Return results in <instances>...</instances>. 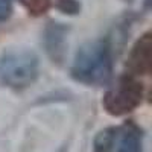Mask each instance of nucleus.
I'll return each instance as SVG.
<instances>
[{
	"mask_svg": "<svg viewBox=\"0 0 152 152\" xmlns=\"http://www.w3.org/2000/svg\"><path fill=\"white\" fill-rule=\"evenodd\" d=\"M72 78L85 85H104L113 76V50L107 40H94L82 44L76 52Z\"/></svg>",
	"mask_w": 152,
	"mask_h": 152,
	"instance_id": "nucleus-1",
	"label": "nucleus"
},
{
	"mask_svg": "<svg viewBox=\"0 0 152 152\" xmlns=\"http://www.w3.org/2000/svg\"><path fill=\"white\" fill-rule=\"evenodd\" d=\"M40 73V59L28 49H8L0 53V87L23 90L32 85Z\"/></svg>",
	"mask_w": 152,
	"mask_h": 152,
	"instance_id": "nucleus-2",
	"label": "nucleus"
},
{
	"mask_svg": "<svg viewBox=\"0 0 152 152\" xmlns=\"http://www.w3.org/2000/svg\"><path fill=\"white\" fill-rule=\"evenodd\" d=\"M143 100V84L132 75H123L122 78L105 93L102 105L105 111L114 117H122L140 107Z\"/></svg>",
	"mask_w": 152,
	"mask_h": 152,
	"instance_id": "nucleus-3",
	"label": "nucleus"
},
{
	"mask_svg": "<svg viewBox=\"0 0 152 152\" xmlns=\"http://www.w3.org/2000/svg\"><path fill=\"white\" fill-rule=\"evenodd\" d=\"M151 32H145L131 49L128 58V70L129 75H149L151 73Z\"/></svg>",
	"mask_w": 152,
	"mask_h": 152,
	"instance_id": "nucleus-4",
	"label": "nucleus"
},
{
	"mask_svg": "<svg viewBox=\"0 0 152 152\" xmlns=\"http://www.w3.org/2000/svg\"><path fill=\"white\" fill-rule=\"evenodd\" d=\"M116 152H143V134L134 123H126L120 134L116 146Z\"/></svg>",
	"mask_w": 152,
	"mask_h": 152,
	"instance_id": "nucleus-5",
	"label": "nucleus"
},
{
	"mask_svg": "<svg viewBox=\"0 0 152 152\" xmlns=\"http://www.w3.org/2000/svg\"><path fill=\"white\" fill-rule=\"evenodd\" d=\"M66 32H67V29L64 26H61L59 23H50L44 34L46 49H47L49 55L56 61L61 59L62 53H64Z\"/></svg>",
	"mask_w": 152,
	"mask_h": 152,
	"instance_id": "nucleus-6",
	"label": "nucleus"
},
{
	"mask_svg": "<svg viewBox=\"0 0 152 152\" xmlns=\"http://www.w3.org/2000/svg\"><path fill=\"white\" fill-rule=\"evenodd\" d=\"M18 2L31 15H35V17L46 14L50 5H52V0H18Z\"/></svg>",
	"mask_w": 152,
	"mask_h": 152,
	"instance_id": "nucleus-7",
	"label": "nucleus"
},
{
	"mask_svg": "<svg viewBox=\"0 0 152 152\" xmlns=\"http://www.w3.org/2000/svg\"><path fill=\"white\" fill-rule=\"evenodd\" d=\"M56 8L64 14H76L81 6L76 0H56Z\"/></svg>",
	"mask_w": 152,
	"mask_h": 152,
	"instance_id": "nucleus-8",
	"label": "nucleus"
},
{
	"mask_svg": "<svg viewBox=\"0 0 152 152\" xmlns=\"http://www.w3.org/2000/svg\"><path fill=\"white\" fill-rule=\"evenodd\" d=\"M12 12V0H0V21L9 18Z\"/></svg>",
	"mask_w": 152,
	"mask_h": 152,
	"instance_id": "nucleus-9",
	"label": "nucleus"
}]
</instances>
